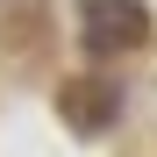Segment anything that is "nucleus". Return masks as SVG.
I'll return each instance as SVG.
<instances>
[{
	"instance_id": "nucleus-1",
	"label": "nucleus",
	"mask_w": 157,
	"mask_h": 157,
	"mask_svg": "<svg viewBox=\"0 0 157 157\" xmlns=\"http://www.w3.org/2000/svg\"><path fill=\"white\" fill-rule=\"evenodd\" d=\"M78 43H86V57H128V50L150 43V7L143 0H86Z\"/></svg>"
},
{
	"instance_id": "nucleus-2",
	"label": "nucleus",
	"mask_w": 157,
	"mask_h": 157,
	"mask_svg": "<svg viewBox=\"0 0 157 157\" xmlns=\"http://www.w3.org/2000/svg\"><path fill=\"white\" fill-rule=\"evenodd\" d=\"M57 114L78 136H100V128H114V114H121V86H107V78H64L57 86Z\"/></svg>"
}]
</instances>
